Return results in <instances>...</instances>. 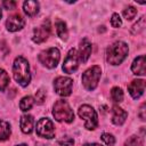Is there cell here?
<instances>
[{
    "label": "cell",
    "mask_w": 146,
    "mask_h": 146,
    "mask_svg": "<svg viewBox=\"0 0 146 146\" xmlns=\"http://www.w3.org/2000/svg\"><path fill=\"white\" fill-rule=\"evenodd\" d=\"M1 16H2V13H1V9H0V18H1Z\"/></svg>",
    "instance_id": "obj_34"
},
{
    "label": "cell",
    "mask_w": 146,
    "mask_h": 146,
    "mask_svg": "<svg viewBox=\"0 0 146 146\" xmlns=\"http://www.w3.org/2000/svg\"><path fill=\"white\" fill-rule=\"evenodd\" d=\"M10 125L8 122L0 120V140H6L10 136Z\"/></svg>",
    "instance_id": "obj_20"
},
{
    "label": "cell",
    "mask_w": 146,
    "mask_h": 146,
    "mask_svg": "<svg viewBox=\"0 0 146 146\" xmlns=\"http://www.w3.org/2000/svg\"><path fill=\"white\" fill-rule=\"evenodd\" d=\"M55 26H56L57 35L62 40H67V38H68V30L66 27V24L63 21H57L56 24H55Z\"/></svg>",
    "instance_id": "obj_18"
},
{
    "label": "cell",
    "mask_w": 146,
    "mask_h": 146,
    "mask_svg": "<svg viewBox=\"0 0 146 146\" xmlns=\"http://www.w3.org/2000/svg\"><path fill=\"white\" fill-rule=\"evenodd\" d=\"M83 146H102V145L96 144V143H91V144H86V145H83Z\"/></svg>",
    "instance_id": "obj_32"
},
{
    "label": "cell",
    "mask_w": 146,
    "mask_h": 146,
    "mask_svg": "<svg viewBox=\"0 0 146 146\" xmlns=\"http://www.w3.org/2000/svg\"><path fill=\"white\" fill-rule=\"evenodd\" d=\"M24 25H25V19L23 18V16L21 14H14V15L9 16L6 22V27L9 32L19 31L24 27Z\"/></svg>",
    "instance_id": "obj_11"
},
{
    "label": "cell",
    "mask_w": 146,
    "mask_h": 146,
    "mask_svg": "<svg viewBox=\"0 0 146 146\" xmlns=\"http://www.w3.org/2000/svg\"><path fill=\"white\" fill-rule=\"evenodd\" d=\"M58 145L59 146H74V140L73 138L68 137V136H64L62 138L58 139Z\"/></svg>",
    "instance_id": "obj_27"
},
{
    "label": "cell",
    "mask_w": 146,
    "mask_h": 146,
    "mask_svg": "<svg viewBox=\"0 0 146 146\" xmlns=\"http://www.w3.org/2000/svg\"><path fill=\"white\" fill-rule=\"evenodd\" d=\"M46 99V92L42 90V89H39L36 92H35V102L36 104H42Z\"/></svg>",
    "instance_id": "obj_29"
},
{
    "label": "cell",
    "mask_w": 146,
    "mask_h": 146,
    "mask_svg": "<svg viewBox=\"0 0 146 146\" xmlns=\"http://www.w3.org/2000/svg\"><path fill=\"white\" fill-rule=\"evenodd\" d=\"M33 124H34V120H33L32 115L25 114L21 117L19 125H21V130L24 133H31L32 130H33Z\"/></svg>",
    "instance_id": "obj_16"
},
{
    "label": "cell",
    "mask_w": 146,
    "mask_h": 146,
    "mask_svg": "<svg viewBox=\"0 0 146 146\" xmlns=\"http://www.w3.org/2000/svg\"><path fill=\"white\" fill-rule=\"evenodd\" d=\"M102 140L107 145V146H113L115 144V138L113 137V135L111 133H107V132H104L102 135Z\"/></svg>",
    "instance_id": "obj_26"
},
{
    "label": "cell",
    "mask_w": 146,
    "mask_h": 146,
    "mask_svg": "<svg viewBox=\"0 0 146 146\" xmlns=\"http://www.w3.org/2000/svg\"><path fill=\"white\" fill-rule=\"evenodd\" d=\"M8 84H9V75L3 68H0V91H3L8 87Z\"/></svg>",
    "instance_id": "obj_21"
},
{
    "label": "cell",
    "mask_w": 146,
    "mask_h": 146,
    "mask_svg": "<svg viewBox=\"0 0 146 146\" xmlns=\"http://www.w3.org/2000/svg\"><path fill=\"white\" fill-rule=\"evenodd\" d=\"M73 80L67 76H57L54 81V89L57 95L62 97L70 96L72 94Z\"/></svg>",
    "instance_id": "obj_7"
},
{
    "label": "cell",
    "mask_w": 146,
    "mask_h": 146,
    "mask_svg": "<svg viewBox=\"0 0 146 146\" xmlns=\"http://www.w3.org/2000/svg\"><path fill=\"white\" fill-rule=\"evenodd\" d=\"M127 116H128V113L123 108H121L117 105L113 106V108H112V122L114 124H116V125L123 124L127 120Z\"/></svg>",
    "instance_id": "obj_13"
},
{
    "label": "cell",
    "mask_w": 146,
    "mask_h": 146,
    "mask_svg": "<svg viewBox=\"0 0 146 146\" xmlns=\"http://www.w3.org/2000/svg\"><path fill=\"white\" fill-rule=\"evenodd\" d=\"M145 107H146V105H145V103H143L141 105H140V108H139V112H138V116L140 117V120L141 121H145L146 120V115H145Z\"/></svg>",
    "instance_id": "obj_31"
},
{
    "label": "cell",
    "mask_w": 146,
    "mask_h": 146,
    "mask_svg": "<svg viewBox=\"0 0 146 146\" xmlns=\"http://www.w3.org/2000/svg\"><path fill=\"white\" fill-rule=\"evenodd\" d=\"M100 73H102V70L98 65H95V66H91L90 68H88L82 74V84H83V87L89 91L96 89V87L98 86Z\"/></svg>",
    "instance_id": "obj_5"
},
{
    "label": "cell",
    "mask_w": 146,
    "mask_h": 146,
    "mask_svg": "<svg viewBox=\"0 0 146 146\" xmlns=\"http://www.w3.org/2000/svg\"><path fill=\"white\" fill-rule=\"evenodd\" d=\"M13 74L16 82H18L22 87H26L30 83L31 81L30 66H29V62L24 57H17L14 60Z\"/></svg>",
    "instance_id": "obj_2"
},
{
    "label": "cell",
    "mask_w": 146,
    "mask_h": 146,
    "mask_svg": "<svg viewBox=\"0 0 146 146\" xmlns=\"http://www.w3.org/2000/svg\"><path fill=\"white\" fill-rule=\"evenodd\" d=\"M16 146H27L26 144H19V145H16Z\"/></svg>",
    "instance_id": "obj_33"
},
{
    "label": "cell",
    "mask_w": 146,
    "mask_h": 146,
    "mask_svg": "<svg viewBox=\"0 0 146 146\" xmlns=\"http://www.w3.org/2000/svg\"><path fill=\"white\" fill-rule=\"evenodd\" d=\"M143 145H144L143 139L139 136H136V135L130 136L124 143V146H143Z\"/></svg>",
    "instance_id": "obj_22"
},
{
    "label": "cell",
    "mask_w": 146,
    "mask_h": 146,
    "mask_svg": "<svg viewBox=\"0 0 146 146\" xmlns=\"http://www.w3.org/2000/svg\"><path fill=\"white\" fill-rule=\"evenodd\" d=\"M79 116L84 120V128L88 130H94L97 128L98 124V116L96 111L90 105H82L79 107Z\"/></svg>",
    "instance_id": "obj_4"
},
{
    "label": "cell",
    "mask_w": 146,
    "mask_h": 146,
    "mask_svg": "<svg viewBox=\"0 0 146 146\" xmlns=\"http://www.w3.org/2000/svg\"><path fill=\"white\" fill-rule=\"evenodd\" d=\"M111 24H112V26H113V27H115V29H117V27H120V26L122 25V21H121V17H120V15H119V14L114 13V14L112 15Z\"/></svg>",
    "instance_id": "obj_28"
},
{
    "label": "cell",
    "mask_w": 146,
    "mask_h": 146,
    "mask_svg": "<svg viewBox=\"0 0 146 146\" xmlns=\"http://www.w3.org/2000/svg\"><path fill=\"white\" fill-rule=\"evenodd\" d=\"M111 97H112V99H113L114 102H116V103L122 102V100H123V91H122V89L119 88V87L112 88V90H111Z\"/></svg>",
    "instance_id": "obj_23"
},
{
    "label": "cell",
    "mask_w": 146,
    "mask_h": 146,
    "mask_svg": "<svg viewBox=\"0 0 146 146\" xmlns=\"http://www.w3.org/2000/svg\"><path fill=\"white\" fill-rule=\"evenodd\" d=\"M79 66V56H78V51L72 48L70 49V51L67 52L65 59H64V63H63V71L65 73H73L76 71Z\"/></svg>",
    "instance_id": "obj_9"
},
{
    "label": "cell",
    "mask_w": 146,
    "mask_h": 146,
    "mask_svg": "<svg viewBox=\"0 0 146 146\" xmlns=\"http://www.w3.org/2000/svg\"><path fill=\"white\" fill-rule=\"evenodd\" d=\"M131 71L136 75H145L146 74V68H145V56L141 55L132 62L131 65Z\"/></svg>",
    "instance_id": "obj_15"
},
{
    "label": "cell",
    "mask_w": 146,
    "mask_h": 146,
    "mask_svg": "<svg viewBox=\"0 0 146 146\" xmlns=\"http://www.w3.org/2000/svg\"><path fill=\"white\" fill-rule=\"evenodd\" d=\"M23 9L24 13L27 16H34L39 13V2L38 1H32V0H27L23 3Z\"/></svg>",
    "instance_id": "obj_17"
},
{
    "label": "cell",
    "mask_w": 146,
    "mask_h": 146,
    "mask_svg": "<svg viewBox=\"0 0 146 146\" xmlns=\"http://www.w3.org/2000/svg\"><path fill=\"white\" fill-rule=\"evenodd\" d=\"M52 115L55 117L56 121L58 122H72L74 119V113L71 108V106L68 105V103L64 99H58L54 107H52Z\"/></svg>",
    "instance_id": "obj_3"
},
{
    "label": "cell",
    "mask_w": 146,
    "mask_h": 146,
    "mask_svg": "<svg viewBox=\"0 0 146 146\" xmlns=\"http://www.w3.org/2000/svg\"><path fill=\"white\" fill-rule=\"evenodd\" d=\"M51 33V26H50V22L49 21H44L40 26L35 27L33 31V36L32 40L36 43H41L43 41H46L49 35Z\"/></svg>",
    "instance_id": "obj_10"
},
{
    "label": "cell",
    "mask_w": 146,
    "mask_h": 146,
    "mask_svg": "<svg viewBox=\"0 0 146 146\" xmlns=\"http://www.w3.org/2000/svg\"><path fill=\"white\" fill-rule=\"evenodd\" d=\"M128 51H129V48L125 42L115 41L107 48L106 59L111 65H119L125 59Z\"/></svg>",
    "instance_id": "obj_1"
},
{
    "label": "cell",
    "mask_w": 146,
    "mask_h": 146,
    "mask_svg": "<svg viewBox=\"0 0 146 146\" xmlns=\"http://www.w3.org/2000/svg\"><path fill=\"white\" fill-rule=\"evenodd\" d=\"M144 29H145V17L143 16V17H140V18H139V21H138V22L132 26L131 32H132L133 34H137V33H140Z\"/></svg>",
    "instance_id": "obj_25"
},
{
    "label": "cell",
    "mask_w": 146,
    "mask_h": 146,
    "mask_svg": "<svg viewBox=\"0 0 146 146\" xmlns=\"http://www.w3.org/2000/svg\"><path fill=\"white\" fill-rule=\"evenodd\" d=\"M36 135L42 137V138H47V139H51L55 137V127L51 120H49L48 117H41L38 122H36Z\"/></svg>",
    "instance_id": "obj_8"
},
{
    "label": "cell",
    "mask_w": 146,
    "mask_h": 146,
    "mask_svg": "<svg viewBox=\"0 0 146 146\" xmlns=\"http://www.w3.org/2000/svg\"><path fill=\"white\" fill-rule=\"evenodd\" d=\"M2 6L5 9H8V10H11V9H15L16 7V2L13 1V0H9V1H3L2 2Z\"/></svg>",
    "instance_id": "obj_30"
},
{
    "label": "cell",
    "mask_w": 146,
    "mask_h": 146,
    "mask_svg": "<svg viewBox=\"0 0 146 146\" xmlns=\"http://www.w3.org/2000/svg\"><path fill=\"white\" fill-rule=\"evenodd\" d=\"M136 15H137V9H136L135 7H132V6H129V7H127V8L123 10V16H124V18H125L127 21L133 19Z\"/></svg>",
    "instance_id": "obj_24"
},
{
    "label": "cell",
    "mask_w": 146,
    "mask_h": 146,
    "mask_svg": "<svg viewBox=\"0 0 146 146\" xmlns=\"http://www.w3.org/2000/svg\"><path fill=\"white\" fill-rule=\"evenodd\" d=\"M60 59V52L57 48H48L39 54V60L40 63L48 67V68H54L57 66L58 62Z\"/></svg>",
    "instance_id": "obj_6"
},
{
    "label": "cell",
    "mask_w": 146,
    "mask_h": 146,
    "mask_svg": "<svg viewBox=\"0 0 146 146\" xmlns=\"http://www.w3.org/2000/svg\"><path fill=\"white\" fill-rule=\"evenodd\" d=\"M144 90H145V81L141 79L132 80L128 86V91L133 99L139 98L144 94Z\"/></svg>",
    "instance_id": "obj_12"
},
{
    "label": "cell",
    "mask_w": 146,
    "mask_h": 146,
    "mask_svg": "<svg viewBox=\"0 0 146 146\" xmlns=\"http://www.w3.org/2000/svg\"><path fill=\"white\" fill-rule=\"evenodd\" d=\"M90 54H91V43L87 39H83L80 42V48H79V52H78L79 59L82 63H86L88 60Z\"/></svg>",
    "instance_id": "obj_14"
},
{
    "label": "cell",
    "mask_w": 146,
    "mask_h": 146,
    "mask_svg": "<svg viewBox=\"0 0 146 146\" xmlns=\"http://www.w3.org/2000/svg\"><path fill=\"white\" fill-rule=\"evenodd\" d=\"M34 105V99L32 96H25L22 98L21 103H19V108L23 111V112H27L30 111Z\"/></svg>",
    "instance_id": "obj_19"
}]
</instances>
